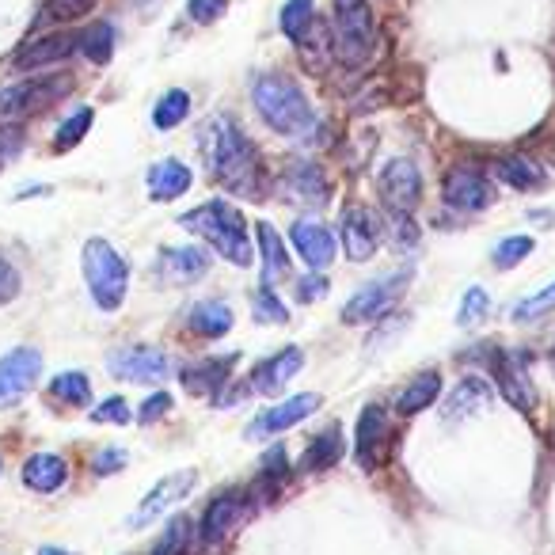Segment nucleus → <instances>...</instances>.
Instances as JSON below:
<instances>
[{"mask_svg":"<svg viewBox=\"0 0 555 555\" xmlns=\"http://www.w3.org/2000/svg\"><path fill=\"white\" fill-rule=\"evenodd\" d=\"M282 194H286L289 202H301L308 210H320L327 202V175L320 164H312V160H289L286 172H282Z\"/></svg>","mask_w":555,"mask_h":555,"instance_id":"12","label":"nucleus"},{"mask_svg":"<svg viewBox=\"0 0 555 555\" xmlns=\"http://www.w3.org/2000/svg\"><path fill=\"white\" fill-rule=\"evenodd\" d=\"M324 293H327V282L320 278V274H308V278H301V282H297V301H301V305L320 301Z\"/></svg>","mask_w":555,"mask_h":555,"instance_id":"48","label":"nucleus"},{"mask_svg":"<svg viewBox=\"0 0 555 555\" xmlns=\"http://www.w3.org/2000/svg\"><path fill=\"white\" fill-rule=\"evenodd\" d=\"M179 225L187 232L206 236V244H210L217 255H225L232 267H251L255 251H251V240H248V221H244V213L236 210V206H229L225 198H213V202H202L198 210L183 213Z\"/></svg>","mask_w":555,"mask_h":555,"instance_id":"3","label":"nucleus"},{"mask_svg":"<svg viewBox=\"0 0 555 555\" xmlns=\"http://www.w3.org/2000/svg\"><path fill=\"white\" fill-rule=\"evenodd\" d=\"M552 365H555V354H552Z\"/></svg>","mask_w":555,"mask_h":555,"instance_id":"50","label":"nucleus"},{"mask_svg":"<svg viewBox=\"0 0 555 555\" xmlns=\"http://www.w3.org/2000/svg\"><path fill=\"white\" fill-rule=\"evenodd\" d=\"M69 92H73V77H31L23 84H8V88H0V118L35 115L42 107L65 99Z\"/></svg>","mask_w":555,"mask_h":555,"instance_id":"6","label":"nucleus"},{"mask_svg":"<svg viewBox=\"0 0 555 555\" xmlns=\"http://www.w3.org/2000/svg\"><path fill=\"white\" fill-rule=\"evenodd\" d=\"M312 23H316V0H286V8H282V31H286L289 39L301 42Z\"/></svg>","mask_w":555,"mask_h":555,"instance_id":"34","label":"nucleus"},{"mask_svg":"<svg viewBox=\"0 0 555 555\" xmlns=\"http://www.w3.org/2000/svg\"><path fill=\"white\" fill-rule=\"evenodd\" d=\"M92 122H96V111L92 107H80V111H73V115L65 118L58 126V137H54V149L58 153H69L73 145H77L80 137L92 130Z\"/></svg>","mask_w":555,"mask_h":555,"instance_id":"36","label":"nucleus"},{"mask_svg":"<svg viewBox=\"0 0 555 555\" xmlns=\"http://www.w3.org/2000/svg\"><path fill=\"white\" fill-rule=\"evenodd\" d=\"M42 373V354L35 346H16L0 358V407H12L31 392L35 377Z\"/></svg>","mask_w":555,"mask_h":555,"instance_id":"10","label":"nucleus"},{"mask_svg":"<svg viewBox=\"0 0 555 555\" xmlns=\"http://www.w3.org/2000/svg\"><path fill=\"white\" fill-rule=\"evenodd\" d=\"M50 396L61 403H69V407H88V403H92V381H88V373L69 369V373H58V377L50 381Z\"/></svg>","mask_w":555,"mask_h":555,"instance_id":"31","label":"nucleus"},{"mask_svg":"<svg viewBox=\"0 0 555 555\" xmlns=\"http://www.w3.org/2000/svg\"><path fill=\"white\" fill-rule=\"evenodd\" d=\"M251 103H255L259 118L267 122L274 134H282V137H301L316 126L312 103L305 99L301 84L282 77V73H263V77H255V84H251Z\"/></svg>","mask_w":555,"mask_h":555,"instance_id":"2","label":"nucleus"},{"mask_svg":"<svg viewBox=\"0 0 555 555\" xmlns=\"http://www.w3.org/2000/svg\"><path fill=\"white\" fill-rule=\"evenodd\" d=\"M354 434H358V438H354V460H358L362 472H373L384 453V438H388V411H384L381 403L362 407Z\"/></svg>","mask_w":555,"mask_h":555,"instance_id":"14","label":"nucleus"},{"mask_svg":"<svg viewBox=\"0 0 555 555\" xmlns=\"http://www.w3.org/2000/svg\"><path fill=\"white\" fill-rule=\"evenodd\" d=\"M65 479H69V464L58 453H35L23 464V483L39 495H54L58 487H65Z\"/></svg>","mask_w":555,"mask_h":555,"instance_id":"24","label":"nucleus"},{"mask_svg":"<svg viewBox=\"0 0 555 555\" xmlns=\"http://www.w3.org/2000/svg\"><path fill=\"white\" fill-rule=\"evenodd\" d=\"M225 8H229V0H191L187 4V12H191L194 23H213L225 16Z\"/></svg>","mask_w":555,"mask_h":555,"instance_id":"42","label":"nucleus"},{"mask_svg":"<svg viewBox=\"0 0 555 555\" xmlns=\"http://www.w3.org/2000/svg\"><path fill=\"white\" fill-rule=\"evenodd\" d=\"M487 308H491V297L483 293L479 286H472L468 293H464V301H460V316H457V324L460 327H472L479 324L483 316H487Z\"/></svg>","mask_w":555,"mask_h":555,"instance_id":"40","label":"nucleus"},{"mask_svg":"<svg viewBox=\"0 0 555 555\" xmlns=\"http://www.w3.org/2000/svg\"><path fill=\"white\" fill-rule=\"evenodd\" d=\"M16 297H20V270L0 255V305H8V301H16Z\"/></svg>","mask_w":555,"mask_h":555,"instance_id":"44","label":"nucleus"},{"mask_svg":"<svg viewBox=\"0 0 555 555\" xmlns=\"http://www.w3.org/2000/svg\"><path fill=\"white\" fill-rule=\"evenodd\" d=\"M145 187L153 202H175L179 194L191 191V168L183 160H160L145 175Z\"/></svg>","mask_w":555,"mask_h":555,"instance_id":"23","label":"nucleus"},{"mask_svg":"<svg viewBox=\"0 0 555 555\" xmlns=\"http://www.w3.org/2000/svg\"><path fill=\"white\" fill-rule=\"evenodd\" d=\"M88 8H96V0H50V12H54L58 20H77Z\"/></svg>","mask_w":555,"mask_h":555,"instance_id":"47","label":"nucleus"},{"mask_svg":"<svg viewBox=\"0 0 555 555\" xmlns=\"http://www.w3.org/2000/svg\"><path fill=\"white\" fill-rule=\"evenodd\" d=\"M122 464H126V453H122V449H115V445H111V449H99L96 460H92L96 476H111V472H118Z\"/></svg>","mask_w":555,"mask_h":555,"instance_id":"46","label":"nucleus"},{"mask_svg":"<svg viewBox=\"0 0 555 555\" xmlns=\"http://www.w3.org/2000/svg\"><path fill=\"white\" fill-rule=\"evenodd\" d=\"M495 403V388L483 381V377H464V381L449 392V400H445V422H460V419H472L479 411H487Z\"/></svg>","mask_w":555,"mask_h":555,"instance_id":"22","label":"nucleus"},{"mask_svg":"<svg viewBox=\"0 0 555 555\" xmlns=\"http://www.w3.org/2000/svg\"><path fill=\"white\" fill-rule=\"evenodd\" d=\"M187 115H191V96L175 88V92H168V96L153 107V126L156 130H175Z\"/></svg>","mask_w":555,"mask_h":555,"instance_id":"35","label":"nucleus"},{"mask_svg":"<svg viewBox=\"0 0 555 555\" xmlns=\"http://www.w3.org/2000/svg\"><path fill=\"white\" fill-rule=\"evenodd\" d=\"M194 483H198V472H194V468H183V472L164 476L153 491H149V495L141 498V506H137L134 514H130V529H145V525H153L156 517H164L172 506H179L183 498L191 495Z\"/></svg>","mask_w":555,"mask_h":555,"instance_id":"8","label":"nucleus"},{"mask_svg":"<svg viewBox=\"0 0 555 555\" xmlns=\"http://www.w3.org/2000/svg\"><path fill=\"white\" fill-rule=\"evenodd\" d=\"M407 282H411V270H400V274H388V278H377V282L362 286L346 301L343 324H373V320H381L384 312L403 297Z\"/></svg>","mask_w":555,"mask_h":555,"instance_id":"7","label":"nucleus"},{"mask_svg":"<svg viewBox=\"0 0 555 555\" xmlns=\"http://www.w3.org/2000/svg\"><path fill=\"white\" fill-rule=\"evenodd\" d=\"M80 50V39L69 35V31H58V35H46V39H35L16 50L12 65L23 69V73H35V69H46V65H58V61L73 58Z\"/></svg>","mask_w":555,"mask_h":555,"instance_id":"18","label":"nucleus"},{"mask_svg":"<svg viewBox=\"0 0 555 555\" xmlns=\"http://www.w3.org/2000/svg\"><path fill=\"white\" fill-rule=\"evenodd\" d=\"M339 460H343V430L331 426V430L308 441V449L301 453V468L305 472H324V468H335Z\"/></svg>","mask_w":555,"mask_h":555,"instance_id":"28","label":"nucleus"},{"mask_svg":"<svg viewBox=\"0 0 555 555\" xmlns=\"http://www.w3.org/2000/svg\"><path fill=\"white\" fill-rule=\"evenodd\" d=\"M320 407V396L316 392H305V396H293V400L278 403V407H270V411H263L259 419L248 426V438L255 441H267L274 438V434H282V430H289V426H297V422H305L312 411Z\"/></svg>","mask_w":555,"mask_h":555,"instance_id":"15","label":"nucleus"},{"mask_svg":"<svg viewBox=\"0 0 555 555\" xmlns=\"http://www.w3.org/2000/svg\"><path fill=\"white\" fill-rule=\"evenodd\" d=\"M251 316H255L259 324H286L289 320L286 305L278 301V293H274V289H259V293L251 297Z\"/></svg>","mask_w":555,"mask_h":555,"instance_id":"38","label":"nucleus"},{"mask_svg":"<svg viewBox=\"0 0 555 555\" xmlns=\"http://www.w3.org/2000/svg\"><path fill=\"white\" fill-rule=\"evenodd\" d=\"M187 327L202 339H221L229 335L232 327V308L225 301H198V305L187 312Z\"/></svg>","mask_w":555,"mask_h":555,"instance_id":"27","label":"nucleus"},{"mask_svg":"<svg viewBox=\"0 0 555 555\" xmlns=\"http://www.w3.org/2000/svg\"><path fill=\"white\" fill-rule=\"evenodd\" d=\"M39 555H69V552H61V548H42Z\"/></svg>","mask_w":555,"mask_h":555,"instance_id":"49","label":"nucleus"},{"mask_svg":"<svg viewBox=\"0 0 555 555\" xmlns=\"http://www.w3.org/2000/svg\"><path fill=\"white\" fill-rule=\"evenodd\" d=\"M491 369H495L498 392L506 396V403H514L517 411H533L536 392H533V384H529V377H525V362H521V354L495 350V354H491Z\"/></svg>","mask_w":555,"mask_h":555,"instance_id":"16","label":"nucleus"},{"mask_svg":"<svg viewBox=\"0 0 555 555\" xmlns=\"http://www.w3.org/2000/svg\"><path fill=\"white\" fill-rule=\"evenodd\" d=\"M187 544H191V521H187V517H172L168 529H164V536L156 540L153 555H183L187 552Z\"/></svg>","mask_w":555,"mask_h":555,"instance_id":"37","label":"nucleus"},{"mask_svg":"<svg viewBox=\"0 0 555 555\" xmlns=\"http://www.w3.org/2000/svg\"><path fill=\"white\" fill-rule=\"evenodd\" d=\"M232 358H221V362H202V365H191V369H183V384L198 392V396H206V392H217L221 384H225V373H229Z\"/></svg>","mask_w":555,"mask_h":555,"instance_id":"32","label":"nucleus"},{"mask_svg":"<svg viewBox=\"0 0 555 555\" xmlns=\"http://www.w3.org/2000/svg\"><path fill=\"white\" fill-rule=\"evenodd\" d=\"M107 369L122 381H164L172 373V358L160 346H122L107 358Z\"/></svg>","mask_w":555,"mask_h":555,"instance_id":"9","label":"nucleus"},{"mask_svg":"<svg viewBox=\"0 0 555 555\" xmlns=\"http://www.w3.org/2000/svg\"><path fill=\"white\" fill-rule=\"evenodd\" d=\"M244 506H248V495H244V491H225V495L213 498L210 506H206V514H202V544L225 540V536L240 525Z\"/></svg>","mask_w":555,"mask_h":555,"instance_id":"20","label":"nucleus"},{"mask_svg":"<svg viewBox=\"0 0 555 555\" xmlns=\"http://www.w3.org/2000/svg\"><path fill=\"white\" fill-rule=\"evenodd\" d=\"M289 240H293V248L301 255V263L312 270H324L331 267V259H335V232L320 225V221H293V229H289Z\"/></svg>","mask_w":555,"mask_h":555,"instance_id":"17","label":"nucleus"},{"mask_svg":"<svg viewBox=\"0 0 555 555\" xmlns=\"http://www.w3.org/2000/svg\"><path fill=\"white\" fill-rule=\"evenodd\" d=\"M525 255H533V236H510V240H502L495 248V267L510 270V267H517Z\"/></svg>","mask_w":555,"mask_h":555,"instance_id":"39","label":"nucleus"},{"mask_svg":"<svg viewBox=\"0 0 555 555\" xmlns=\"http://www.w3.org/2000/svg\"><path fill=\"white\" fill-rule=\"evenodd\" d=\"M84 282L88 293L103 312H118L126 301V289H130V263L126 255L111 244V240H88L84 244Z\"/></svg>","mask_w":555,"mask_h":555,"instance_id":"4","label":"nucleus"},{"mask_svg":"<svg viewBox=\"0 0 555 555\" xmlns=\"http://www.w3.org/2000/svg\"><path fill=\"white\" fill-rule=\"evenodd\" d=\"M335 4V54L358 69L373 54V12L369 0H331Z\"/></svg>","mask_w":555,"mask_h":555,"instance_id":"5","label":"nucleus"},{"mask_svg":"<svg viewBox=\"0 0 555 555\" xmlns=\"http://www.w3.org/2000/svg\"><path fill=\"white\" fill-rule=\"evenodd\" d=\"M555 305V282L548 289H540L536 297H529V301H521V305L514 308V320H536L544 308Z\"/></svg>","mask_w":555,"mask_h":555,"instance_id":"41","label":"nucleus"},{"mask_svg":"<svg viewBox=\"0 0 555 555\" xmlns=\"http://www.w3.org/2000/svg\"><path fill=\"white\" fill-rule=\"evenodd\" d=\"M80 54L96 65H107L115 54V27L111 23H92L84 35H80Z\"/></svg>","mask_w":555,"mask_h":555,"instance_id":"33","label":"nucleus"},{"mask_svg":"<svg viewBox=\"0 0 555 555\" xmlns=\"http://www.w3.org/2000/svg\"><path fill=\"white\" fill-rule=\"evenodd\" d=\"M377 187H381V198L388 210L411 213L422 198V175L411 160H403L400 156V160H388V164H384Z\"/></svg>","mask_w":555,"mask_h":555,"instance_id":"11","label":"nucleus"},{"mask_svg":"<svg viewBox=\"0 0 555 555\" xmlns=\"http://www.w3.org/2000/svg\"><path fill=\"white\" fill-rule=\"evenodd\" d=\"M438 396H441V373L426 369V373H419V377L396 396V411H400V415H419L426 407H434Z\"/></svg>","mask_w":555,"mask_h":555,"instance_id":"29","label":"nucleus"},{"mask_svg":"<svg viewBox=\"0 0 555 555\" xmlns=\"http://www.w3.org/2000/svg\"><path fill=\"white\" fill-rule=\"evenodd\" d=\"M130 419H134V411H130V403L122 400V396H118V400H107L103 407L92 411V422H118V426H122V422H130Z\"/></svg>","mask_w":555,"mask_h":555,"instance_id":"43","label":"nucleus"},{"mask_svg":"<svg viewBox=\"0 0 555 555\" xmlns=\"http://www.w3.org/2000/svg\"><path fill=\"white\" fill-rule=\"evenodd\" d=\"M301 365H305L301 346H286V350H278V354L267 358L263 365H255V373H251V388H255V392H263V396H278V392H282V388H286V384L301 373Z\"/></svg>","mask_w":555,"mask_h":555,"instance_id":"19","label":"nucleus"},{"mask_svg":"<svg viewBox=\"0 0 555 555\" xmlns=\"http://www.w3.org/2000/svg\"><path fill=\"white\" fill-rule=\"evenodd\" d=\"M202 145H206V160H210L213 179L229 194L240 198H263V168H259V153L251 145V137L232 122V118H213L202 130Z\"/></svg>","mask_w":555,"mask_h":555,"instance_id":"1","label":"nucleus"},{"mask_svg":"<svg viewBox=\"0 0 555 555\" xmlns=\"http://www.w3.org/2000/svg\"><path fill=\"white\" fill-rule=\"evenodd\" d=\"M445 202L453 210L479 213L495 202V191H491L487 175L476 172V168H453V172L445 175Z\"/></svg>","mask_w":555,"mask_h":555,"instance_id":"13","label":"nucleus"},{"mask_svg":"<svg viewBox=\"0 0 555 555\" xmlns=\"http://www.w3.org/2000/svg\"><path fill=\"white\" fill-rule=\"evenodd\" d=\"M168 411H172V396H168V392H156V396H149V400L141 403V411H137V419H141V422H145V426H149V422L164 419Z\"/></svg>","mask_w":555,"mask_h":555,"instance_id":"45","label":"nucleus"},{"mask_svg":"<svg viewBox=\"0 0 555 555\" xmlns=\"http://www.w3.org/2000/svg\"><path fill=\"white\" fill-rule=\"evenodd\" d=\"M210 267V255L202 248H168L160 255V278L164 282H194Z\"/></svg>","mask_w":555,"mask_h":555,"instance_id":"25","label":"nucleus"},{"mask_svg":"<svg viewBox=\"0 0 555 555\" xmlns=\"http://www.w3.org/2000/svg\"><path fill=\"white\" fill-rule=\"evenodd\" d=\"M498 179L506 183V187H514V191H533L544 183V168L529 160V156H506V160H498L495 164Z\"/></svg>","mask_w":555,"mask_h":555,"instance_id":"30","label":"nucleus"},{"mask_svg":"<svg viewBox=\"0 0 555 555\" xmlns=\"http://www.w3.org/2000/svg\"><path fill=\"white\" fill-rule=\"evenodd\" d=\"M255 240H259V255H263V286L270 289L278 278H286L289 274L286 244H282V236H278L274 225H267V221L255 225Z\"/></svg>","mask_w":555,"mask_h":555,"instance_id":"26","label":"nucleus"},{"mask_svg":"<svg viewBox=\"0 0 555 555\" xmlns=\"http://www.w3.org/2000/svg\"><path fill=\"white\" fill-rule=\"evenodd\" d=\"M381 244V232H377V217L362 206H354V210L343 213V248L346 255L354 259V263H365V259H373V251Z\"/></svg>","mask_w":555,"mask_h":555,"instance_id":"21","label":"nucleus"}]
</instances>
